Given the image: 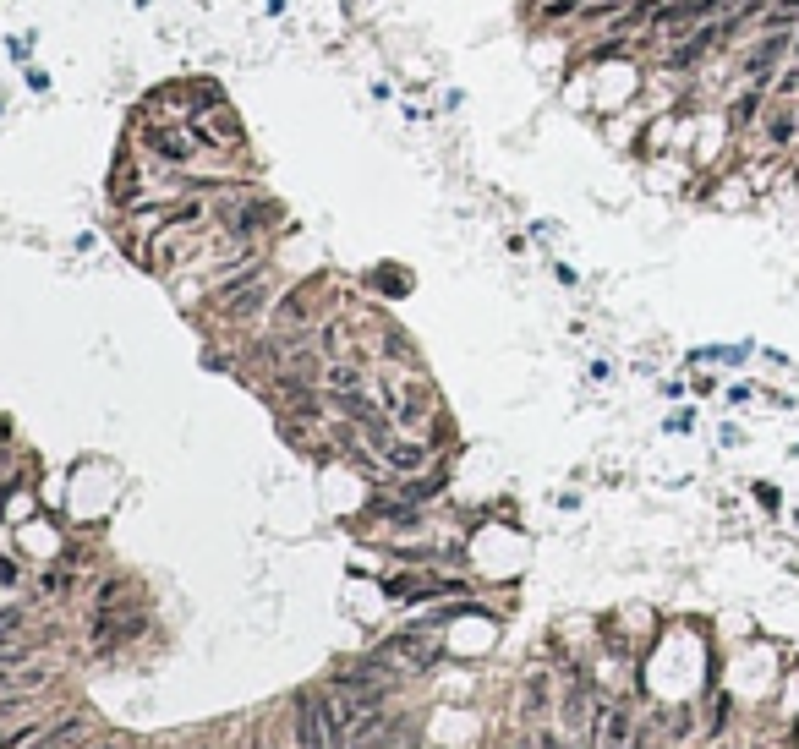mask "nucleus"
Masks as SVG:
<instances>
[{
	"label": "nucleus",
	"instance_id": "nucleus-1",
	"mask_svg": "<svg viewBox=\"0 0 799 749\" xmlns=\"http://www.w3.org/2000/svg\"><path fill=\"white\" fill-rule=\"evenodd\" d=\"M373 400L389 411V421H395L400 432H416L422 421H433V411H438V394H433V383L427 378H373Z\"/></svg>",
	"mask_w": 799,
	"mask_h": 749
},
{
	"label": "nucleus",
	"instance_id": "nucleus-2",
	"mask_svg": "<svg viewBox=\"0 0 799 749\" xmlns=\"http://www.w3.org/2000/svg\"><path fill=\"white\" fill-rule=\"evenodd\" d=\"M208 301H214L219 318H230V323H252V318H263V312H269L274 285H269V274H263V268H241V274L219 279V285L208 290Z\"/></svg>",
	"mask_w": 799,
	"mask_h": 749
},
{
	"label": "nucleus",
	"instance_id": "nucleus-3",
	"mask_svg": "<svg viewBox=\"0 0 799 749\" xmlns=\"http://www.w3.org/2000/svg\"><path fill=\"white\" fill-rule=\"evenodd\" d=\"M208 214H214L236 241H258L263 230H274V225L285 219L280 203H274V197H252V186H241L236 197H219V203H208Z\"/></svg>",
	"mask_w": 799,
	"mask_h": 749
},
{
	"label": "nucleus",
	"instance_id": "nucleus-4",
	"mask_svg": "<svg viewBox=\"0 0 799 749\" xmlns=\"http://www.w3.org/2000/svg\"><path fill=\"white\" fill-rule=\"evenodd\" d=\"M137 143H143V154H154L170 170H181L198 154V143H192V132L181 121H137Z\"/></svg>",
	"mask_w": 799,
	"mask_h": 749
},
{
	"label": "nucleus",
	"instance_id": "nucleus-5",
	"mask_svg": "<svg viewBox=\"0 0 799 749\" xmlns=\"http://www.w3.org/2000/svg\"><path fill=\"white\" fill-rule=\"evenodd\" d=\"M761 115H767V88H756V83H739L723 99V121H728V132H734V143H745V137L756 132Z\"/></svg>",
	"mask_w": 799,
	"mask_h": 749
},
{
	"label": "nucleus",
	"instance_id": "nucleus-6",
	"mask_svg": "<svg viewBox=\"0 0 799 749\" xmlns=\"http://www.w3.org/2000/svg\"><path fill=\"white\" fill-rule=\"evenodd\" d=\"M291 739H296V749H334L329 728H323L318 689H301V695L291 700Z\"/></svg>",
	"mask_w": 799,
	"mask_h": 749
},
{
	"label": "nucleus",
	"instance_id": "nucleus-7",
	"mask_svg": "<svg viewBox=\"0 0 799 749\" xmlns=\"http://www.w3.org/2000/svg\"><path fill=\"white\" fill-rule=\"evenodd\" d=\"M384 465H389V476L395 482H405V476H422L427 465H433V443H405V438H395L384 449Z\"/></svg>",
	"mask_w": 799,
	"mask_h": 749
},
{
	"label": "nucleus",
	"instance_id": "nucleus-8",
	"mask_svg": "<svg viewBox=\"0 0 799 749\" xmlns=\"http://www.w3.org/2000/svg\"><path fill=\"white\" fill-rule=\"evenodd\" d=\"M88 733V722H77V717H66V722H55L50 733H39V739H28V749H66V744H77Z\"/></svg>",
	"mask_w": 799,
	"mask_h": 749
},
{
	"label": "nucleus",
	"instance_id": "nucleus-9",
	"mask_svg": "<svg viewBox=\"0 0 799 749\" xmlns=\"http://www.w3.org/2000/svg\"><path fill=\"white\" fill-rule=\"evenodd\" d=\"M444 482H449V471H433V476H405L400 498H405V503H416V509H422L427 498H438V493H444Z\"/></svg>",
	"mask_w": 799,
	"mask_h": 749
},
{
	"label": "nucleus",
	"instance_id": "nucleus-10",
	"mask_svg": "<svg viewBox=\"0 0 799 749\" xmlns=\"http://www.w3.org/2000/svg\"><path fill=\"white\" fill-rule=\"evenodd\" d=\"M323 389H367V378H362L356 361H334V367L323 372Z\"/></svg>",
	"mask_w": 799,
	"mask_h": 749
},
{
	"label": "nucleus",
	"instance_id": "nucleus-11",
	"mask_svg": "<svg viewBox=\"0 0 799 749\" xmlns=\"http://www.w3.org/2000/svg\"><path fill=\"white\" fill-rule=\"evenodd\" d=\"M581 11H586V0H548V6L537 11V22L542 28H548V22H575Z\"/></svg>",
	"mask_w": 799,
	"mask_h": 749
},
{
	"label": "nucleus",
	"instance_id": "nucleus-12",
	"mask_svg": "<svg viewBox=\"0 0 799 749\" xmlns=\"http://www.w3.org/2000/svg\"><path fill=\"white\" fill-rule=\"evenodd\" d=\"M548 673H531L526 678V717H537V711H548Z\"/></svg>",
	"mask_w": 799,
	"mask_h": 749
},
{
	"label": "nucleus",
	"instance_id": "nucleus-13",
	"mask_svg": "<svg viewBox=\"0 0 799 749\" xmlns=\"http://www.w3.org/2000/svg\"><path fill=\"white\" fill-rule=\"evenodd\" d=\"M72 585H77L72 569H44V575H39V591H50V596H66Z\"/></svg>",
	"mask_w": 799,
	"mask_h": 749
},
{
	"label": "nucleus",
	"instance_id": "nucleus-14",
	"mask_svg": "<svg viewBox=\"0 0 799 749\" xmlns=\"http://www.w3.org/2000/svg\"><path fill=\"white\" fill-rule=\"evenodd\" d=\"M756 503H761L767 514H778V509H783V493H778L772 482H756Z\"/></svg>",
	"mask_w": 799,
	"mask_h": 749
},
{
	"label": "nucleus",
	"instance_id": "nucleus-15",
	"mask_svg": "<svg viewBox=\"0 0 799 749\" xmlns=\"http://www.w3.org/2000/svg\"><path fill=\"white\" fill-rule=\"evenodd\" d=\"M373 285H378V290H395V296H405V290H411V285H405V274H389V268H378Z\"/></svg>",
	"mask_w": 799,
	"mask_h": 749
},
{
	"label": "nucleus",
	"instance_id": "nucleus-16",
	"mask_svg": "<svg viewBox=\"0 0 799 749\" xmlns=\"http://www.w3.org/2000/svg\"><path fill=\"white\" fill-rule=\"evenodd\" d=\"M28 88H33V93H50V72H39V66H28Z\"/></svg>",
	"mask_w": 799,
	"mask_h": 749
},
{
	"label": "nucleus",
	"instance_id": "nucleus-17",
	"mask_svg": "<svg viewBox=\"0 0 799 749\" xmlns=\"http://www.w3.org/2000/svg\"><path fill=\"white\" fill-rule=\"evenodd\" d=\"M696 427V411H679V416H668V432H690Z\"/></svg>",
	"mask_w": 799,
	"mask_h": 749
},
{
	"label": "nucleus",
	"instance_id": "nucleus-18",
	"mask_svg": "<svg viewBox=\"0 0 799 749\" xmlns=\"http://www.w3.org/2000/svg\"><path fill=\"white\" fill-rule=\"evenodd\" d=\"M11 629H22V613H17V607H6V613H0V635H11Z\"/></svg>",
	"mask_w": 799,
	"mask_h": 749
},
{
	"label": "nucleus",
	"instance_id": "nucleus-19",
	"mask_svg": "<svg viewBox=\"0 0 799 749\" xmlns=\"http://www.w3.org/2000/svg\"><path fill=\"white\" fill-rule=\"evenodd\" d=\"M17 580V564H11V558H0V585H11Z\"/></svg>",
	"mask_w": 799,
	"mask_h": 749
},
{
	"label": "nucleus",
	"instance_id": "nucleus-20",
	"mask_svg": "<svg viewBox=\"0 0 799 749\" xmlns=\"http://www.w3.org/2000/svg\"><path fill=\"white\" fill-rule=\"evenodd\" d=\"M6 689H17V678H11V667L0 662V695H6Z\"/></svg>",
	"mask_w": 799,
	"mask_h": 749
},
{
	"label": "nucleus",
	"instance_id": "nucleus-21",
	"mask_svg": "<svg viewBox=\"0 0 799 749\" xmlns=\"http://www.w3.org/2000/svg\"><path fill=\"white\" fill-rule=\"evenodd\" d=\"M94 749H115V744H94Z\"/></svg>",
	"mask_w": 799,
	"mask_h": 749
},
{
	"label": "nucleus",
	"instance_id": "nucleus-22",
	"mask_svg": "<svg viewBox=\"0 0 799 749\" xmlns=\"http://www.w3.org/2000/svg\"><path fill=\"white\" fill-rule=\"evenodd\" d=\"M794 110H799V104H794Z\"/></svg>",
	"mask_w": 799,
	"mask_h": 749
}]
</instances>
